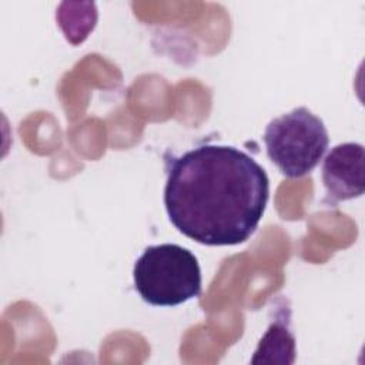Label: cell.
<instances>
[{
	"instance_id": "obj_3",
	"label": "cell",
	"mask_w": 365,
	"mask_h": 365,
	"mask_svg": "<svg viewBox=\"0 0 365 365\" xmlns=\"http://www.w3.org/2000/svg\"><path fill=\"white\" fill-rule=\"evenodd\" d=\"M264 143L279 171L288 178H299L318 165L329 137L319 117L307 107H298L268 123Z\"/></svg>"
},
{
	"instance_id": "obj_6",
	"label": "cell",
	"mask_w": 365,
	"mask_h": 365,
	"mask_svg": "<svg viewBox=\"0 0 365 365\" xmlns=\"http://www.w3.org/2000/svg\"><path fill=\"white\" fill-rule=\"evenodd\" d=\"M97 9L94 3H70L63 1L56 13L57 23L64 37L73 46L83 43L94 30L97 23Z\"/></svg>"
},
{
	"instance_id": "obj_5",
	"label": "cell",
	"mask_w": 365,
	"mask_h": 365,
	"mask_svg": "<svg viewBox=\"0 0 365 365\" xmlns=\"http://www.w3.org/2000/svg\"><path fill=\"white\" fill-rule=\"evenodd\" d=\"M289 321L285 317L274 319L251 358V364H278L291 365L295 361V338L289 331Z\"/></svg>"
},
{
	"instance_id": "obj_2",
	"label": "cell",
	"mask_w": 365,
	"mask_h": 365,
	"mask_svg": "<svg viewBox=\"0 0 365 365\" xmlns=\"http://www.w3.org/2000/svg\"><path fill=\"white\" fill-rule=\"evenodd\" d=\"M140 297L155 307H175L201 294V269L197 257L177 244L150 245L133 269Z\"/></svg>"
},
{
	"instance_id": "obj_1",
	"label": "cell",
	"mask_w": 365,
	"mask_h": 365,
	"mask_svg": "<svg viewBox=\"0 0 365 365\" xmlns=\"http://www.w3.org/2000/svg\"><path fill=\"white\" fill-rule=\"evenodd\" d=\"M269 197L265 170L231 145L205 144L167 160L171 224L202 245H237L258 227Z\"/></svg>"
},
{
	"instance_id": "obj_4",
	"label": "cell",
	"mask_w": 365,
	"mask_h": 365,
	"mask_svg": "<svg viewBox=\"0 0 365 365\" xmlns=\"http://www.w3.org/2000/svg\"><path fill=\"white\" fill-rule=\"evenodd\" d=\"M322 182L331 201L361 197L365 190V151L358 143L335 145L325 157Z\"/></svg>"
}]
</instances>
